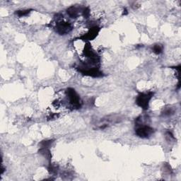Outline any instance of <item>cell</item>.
I'll return each mask as SVG.
<instances>
[{"label":"cell","mask_w":181,"mask_h":181,"mask_svg":"<svg viewBox=\"0 0 181 181\" xmlns=\"http://www.w3.org/2000/svg\"><path fill=\"white\" fill-rule=\"evenodd\" d=\"M100 31V28L98 26H93L89 29V31L87 32L86 34L81 36V37L79 38V39L81 40H86V41H89V40H93L97 37V36L99 33V32Z\"/></svg>","instance_id":"8992f818"},{"label":"cell","mask_w":181,"mask_h":181,"mask_svg":"<svg viewBox=\"0 0 181 181\" xmlns=\"http://www.w3.org/2000/svg\"><path fill=\"white\" fill-rule=\"evenodd\" d=\"M171 113H173V111H172L171 109H168L164 112L165 115H171Z\"/></svg>","instance_id":"4fadbf2b"},{"label":"cell","mask_w":181,"mask_h":181,"mask_svg":"<svg viewBox=\"0 0 181 181\" xmlns=\"http://www.w3.org/2000/svg\"><path fill=\"white\" fill-rule=\"evenodd\" d=\"M137 127L135 130V133L141 138H148L154 132V130L150 126L144 125H137Z\"/></svg>","instance_id":"3957f363"},{"label":"cell","mask_w":181,"mask_h":181,"mask_svg":"<svg viewBox=\"0 0 181 181\" xmlns=\"http://www.w3.org/2000/svg\"><path fill=\"white\" fill-rule=\"evenodd\" d=\"M153 96V93L148 92V93H140L137 96L136 104L137 105L141 107L144 111L149 108V101L152 99Z\"/></svg>","instance_id":"6da1fadb"},{"label":"cell","mask_w":181,"mask_h":181,"mask_svg":"<svg viewBox=\"0 0 181 181\" xmlns=\"http://www.w3.org/2000/svg\"><path fill=\"white\" fill-rule=\"evenodd\" d=\"M152 50L156 55H160L163 52V50H164V46L161 44H156L153 46Z\"/></svg>","instance_id":"9c48e42d"},{"label":"cell","mask_w":181,"mask_h":181,"mask_svg":"<svg viewBox=\"0 0 181 181\" xmlns=\"http://www.w3.org/2000/svg\"><path fill=\"white\" fill-rule=\"evenodd\" d=\"M82 14L84 15V17L85 18H88L89 17V13H90V11H89V9L87 7H84L81 10Z\"/></svg>","instance_id":"7c38bea8"},{"label":"cell","mask_w":181,"mask_h":181,"mask_svg":"<svg viewBox=\"0 0 181 181\" xmlns=\"http://www.w3.org/2000/svg\"><path fill=\"white\" fill-rule=\"evenodd\" d=\"M39 153H40V154H42L45 158H46L50 164V160H51L52 155L51 153H50L49 148H40V150H39Z\"/></svg>","instance_id":"ba28073f"},{"label":"cell","mask_w":181,"mask_h":181,"mask_svg":"<svg viewBox=\"0 0 181 181\" xmlns=\"http://www.w3.org/2000/svg\"><path fill=\"white\" fill-rule=\"evenodd\" d=\"M79 72H81L83 75L91 77H101L104 76V74L101 71H100L99 69L96 67H79Z\"/></svg>","instance_id":"277c9868"},{"label":"cell","mask_w":181,"mask_h":181,"mask_svg":"<svg viewBox=\"0 0 181 181\" xmlns=\"http://www.w3.org/2000/svg\"><path fill=\"white\" fill-rule=\"evenodd\" d=\"M31 10L30 9H26V10H20V11H17L16 12V14L19 16V17H25V16H27L28 13L31 12Z\"/></svg>","instance_id":"8fae6325"},{"label":"cell","mask_w":181,"mask_h":181,"mask_svg":"<svg viewBox=\"0 0 181 181\" xmlns=\"http://www.w3.org/2000/svg\"><path fill=\"white\" fill-rule=\"evenodd\" d=\"M52 143H53V140H45L41 141L40 144V148H49Z\"/></svg>","instance_id":"30bf717a"},{"label":"cell","mask_w":181,"mask_h":181,"mask_svg":"<svg viewBox=\"0 0 181 181\" xmlns=\"http://www.w3.org/2000/svg\"><path fill=\"white\" fill-rule=\"evenodd\" d=\"M55 30L59 35H66L72 30V26L70 22L59 21L56 23Z\"/></svg>","instance_id":"5b68a950"},{"label":"cell","mask_w":181,"mask_h":181,"mask_svg":"<svg viewBox=\"0 0 181 181\" xmlns=\"http://www.w3.org/2000/svg\"><path fill=\"white\" fill-rule=\"evenodd\" d=\"M66 93H67L69 101H70V104L72 105V107H74V108H80L81 106V100H80L79 95L77 94V93L75 91L74 89L69 88L66 91Z\"/></svg>","instance_id":"7a4b0ae2"},{"label":"cell","mask_w":181,"mask_h":181,"mask_svg":"<svg viewBox=\"0 0 181 181\" xmlns=\"http://www.w3.org/2000/svg\"><path fill=\"white\" fill-rule=\"evenodd\" d=\"M67 13L71 18H73V19L77 18L79 15V9H78L76 6H74L69 7L67 9Z\"/></svg>","instance_id":"52a82bcc"}]
</instances>
